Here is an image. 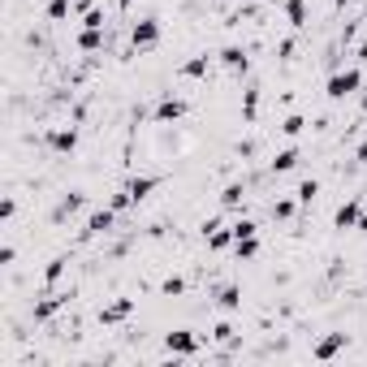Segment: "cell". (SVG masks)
I'll use <instances>...</instances> for the list:
<instances>
[{"instance_id": "6da1fadb", "label": "cell", "mask_w": 367, "mask_h": 367, "mask_svg": "<svg viewBox=\"0 0 367 367\" xmlns=\"http://www.w3.org/2000/svg\"><path fill=\"white\" fill-rule=\"evenodd\" d=\"M367 87V78H363V65H346V69H337L333 78L324 82V95L333 104H341V100H350V95H359Z\"/></svg>"}, {"instance_id": "7a4b0ae2", "label": "cell", "mask_w": 367, "mask_h": 367, "mask_svg": "<svg viewBox=\"0 0 367 367\" xmlns=\"http://www.w3.org/2000/svg\"><path fill=\"white\" fill-rule=\"evenodd\" d=\"M130 43H134V52H152V48L160 43V22L156 17H138L134 31H130Z\"/></svg>"}, {"instance_id": "3957f363", "label": "cell", "mask_w": 367, "mask_h": 367, "mask_svg": "<svg viewBox=\"0 0 367 367\" xmlns=\"http://www.w3.org/2000/svg\"><path fill=\"white\" fill-rule=\"evenodd\" d=\"M113 229H117V208L104 203V208H95V212L87 216V229H82V233H87V238H108Z\"/></svg>"}, {"instance_id": "277c9868", "label": "cell", "mask_w": 367, "mask_h": 367, "mask_svg": "<svg viewBox=\"0 0 367 367\" xmlns=\"http://www.w3.org/2000/svg\"><path fill=\"white\" fill-rule=\"evenodd\" d=\"M164 350H168V354H182V359L199 354V333H190V329L168 333V337H164Z\"/></svg>"}, {"instance_id": "5b68a950", "label": "cell", "mask_w": 367, "mask_h": 367, "mask_svg": "<svg viewBox=\"0 0 367 367\" xmlns=\"http://www.w3.org/2000/svg\"><path fill=\"white\" fill-rule=\"evenodd\" d=\"M48 147H52L57 156H73V152H78V130H73V126H57V130H48Z\"/></svg>"}, {"instance_id": "8992f818", "label": "cell", "mask_w": 367, "mask_h": 367, "mask_svg": "<svg viewBox=\"0 0 367 367\" xmlns=\"http://www.w3.org/2000/svg\"><path fill=\"white\" fill-rule=\"evenodd\" d=\"M182 117H186V100H178V95H164V100L156 104V113H152L156 126H173V121H182Z\"/></svg>"}, {"instance_id": "52a82bcc", "label": "cell", "mask_w": 367, "mask_h": 367, "mask_svg": "<svg viewBox=\"0 0 367 367\" xmlns=\"http://www.w3.org/2000/svg\"><path fill=\"white\" fill-rule=\"evenodd\" d=\"M130 315H134V298H113L108 307H100V324L113 329V324H121V320H130Z\"/></svg>"}, {"instance_id": "ba28073f", "label": "cell", "mask_w": 367, "mask_h": 367, "mask_svg": "<svg viewBox=\"0 0 367 367\" xmlns=\"http://www.w3.org/2000/svg\"><path fill=\"white\" fill-rule=\"evenodd\" d=\"M203 238H208V251H225V247H233V225L208 220V225H203Z\"/></svg>"}, {"instance_id": "9c48e42d", "label": "cell", "mask_w": 367, "mask_h": 367, "mask_svg": "<svg viewBox=\"0 0 367 367\" xmlns=\"http://www.w3.org/2000/svg\"><path fill=\"white\" fill-rule=\"evenodd\" d=\"M65 303H69V294L48 289V298H39V303H35V324H48V320H52V315H57Z\"/></svg>"}, {"instance_id": "30bf717a", "label": "cell", "mask_w": 367, "mask_h": 367, "mask_svg": "<svg viewBox=\"0 0 367 367\" xmlns=\"http://www.w3.org/2000/svg\"><path fill=\"white\" fill-rule=\"evenodd\" d=\"M359 216H363L359 199H346V203L333 212V225H337V229H359Z\"/></svg>"}, {"instance_id": "8fae6325", "label": "cell", "mask_w": 367, "mask_h": 367, "mask_svg": "<svg viewBox=\"0 0 367 367\" xmlns=\"http://www.w3.org/2000/svg\"><path fill=\"white\" fill-rule=\"evenodd\" d=\"M220 208H225V212H242V208H247V186L229 182L225 190H220Z\"/></svg>"}, {"instance_id": "7c38bea8", "label": "cell", "mask_w": 367, "mask_h": 367, "mask_svg": "<svg viewBox=\"0 0 367 367\" xmlns=\"http://www.w3.org/2000/svg\"><path fill=\"white\" fill-rule=\"evenodd\" d=\"M220 65H225L229 73H247L251 61H247V52H242L238 43H229V48H220Z\"/></svg>"}, {"instance_id": "4fadbf2b", "label": "cell", "mask_w": 367, "mask_h": 367, "mask_svg": "<svg viewBox=\"0 0 367 367\" xmlns=\"http://www.w3.org/2000/svg\"><path fill=\"white\" fill-rule=\"evenodd\" d=\"M65 273H69V255H57V259H48V268H43V285H48V289H57Z\"/></svg>"}, {"instance_id": "5bb4252c", "label": "cell", "mask_w": 367, "mask_h": 367, "mask_svg": "<svg viewBox=\"0 0 367 367\" xmlns=\"http://www.w3.org/2000/svg\"><path fill=\"white\" fill-rule=\"evenodd\" d=\"M216 307L229 311V315L242 311V289H238V285H220V289H216Z\"/></svg>"}, {"instance_id": "9a60e30c", "label": "cell", "mask_w": 367, "mask_h": 367, "mask_svg": "<svg viewBox=\"0 0 367 367\" xmlns=\"http://www.w3.org/2000/svg\"><path fill=\"white\" fill-rule=\"evenodd\" d=\"M346 350V333H333V337H324V341H315V359H333V354H341Z\"/></svg>"}, {"instance_id": "2e32d148", "label": "cell", "mask_w": 367, "mask_h": 367, "mask_svg": "<svg viewBox=\"0 0 367 367\" xmlns=\"http://www.w3.org/2000/svg\"><path fill=\"white\" fill-rule=\"evenodd\" d=\"M156 186H160V178H130V182H126V190H130L134 208H138V203H143V199H147V194H152Z\"/></svg>"}, {"instance_id": "e0dca14e", "label": "cell", "mask_w": 367, "mask_h": 367, "mask_svg": "<svg viewBox=\"0 0 367 367\" xmlns=\"http://www.w3.org/2000/svg\"><path fill=\"white\" fill-rule=\"evenodd\" d=\"M298 160H303L298 147H285V152H277V156H273V173H277V178H281V173H289V168H298Z\"/></svg>"}, {"instance_id": "ac0fdd59", "label": "cell", "mask_w": 367, "mask_h": 367, "mask_svg": "<svg viewBox=\"0 0 367 367\" xmlns=\"http://www.w3.org/2000/svg\"><path fill=\"white\" fill-rule=\"evenodd\" d=\"M82 203H87V199H82V194H78V190H69V194H65V199H61V203L52 208V220H57V225H61V220H65V216H73V212H78Z\"/></svg>"}, {"instance_id": "d6986e66", "label": "cell", "mask_w": 367, "mask_h": 367, "mask_svg": "<svg viewBox=\"0 0 367 367\" xmlns=\"http://www.w3.org/2000/svg\"><path fill=\"white\" fill-rule=\"evenodd\" d=\"M208 69H212V57L203 52V57H190L178 73H182V78H208Z\"/></svg>"}, {"instance_id": "ffe728a7", "label": "cell", "mask_w": 367, "mask_h": 367, "mask_svg": "<svg viewBox=\"0 0 367 367\" xmlns=\"http://www.w3.org/2000/svg\"><path fill=\"white\" fill-rule=\"evenodd\" d=\"M285 17L294 31H307V0H285Z\"/></svg>"}, {"instance_id": "44dd1931", "label": "cell", "mask_w": 367, "mask_h": 367, "mask_svg": "<svg viewBox=\"0 0 367 367\" xmlns=\"http://www.w3.org/2000/svg\"><path fill=\"white\" fill-rule=\"evenodd\" d=\"M78 48H82V52H100V48H104V31L100 27H82L78 31Z\"/></svg>"}, {"instance_id": "7402d4cb", "label": "cell", "mask_w": 367, "mask_h": 367, "mask_svg": "<svg viewBox=\"0 0 367 367\" xmlns=\"http://www.w3.org/2000/svg\"><path fill=\"white\" fill-rule=\"evenodd\" d=\"M315 194H320V182H315V178H307V182H298L294 199H298V208H311V203H315Z\"/></svg>"}, {"instance_id": "603a6c76", "label": "cell", "mask_w": 367, "mask_h": 367, "mask_svg": "<svg viewBox=\"0 0 367 367\" xmlns=\"http://www.w3.org/2000/svg\"><path fill=\"white\" fill-rule=\"evenodd\" d=\"M233 255L238 259H255L259 255V233L255 238H233Z\"/></svg>"}, {"instance_id": "cb8c5ba5", "label": "cell", "mask_w": 367, "mask_h": 367, "mask_svg": "<svg viewBox=\"0 0 367 367\" xmlns=\"http://www.w3.org/2000/svg\"><path fill=\"white\" fill-rule=\"evenodd\" d=\"M259 117V91H247L242 95V121H255Z\"/></svg>"}, {"instance_id": "d4e9b609", "label": "cell", "mask_w": 367, "mask_h": 367, "mask_svg": "<svg viewBox=\"0 0 367 367\" xmlns=\"http://www.w3.org/2000/svg\"><path fill=\"white\" fill-rule=\"evenodd\" d=\"M73 13V0H48V17L52 22H65Z\"/></svg>"}, {"instance_id": "484cf974", "label": "cell", "mask_w": 367, "mask_h": 367, "mask_svg": "<svg viewBox=\"0 0 367 367\" xmlns=\"http://www.w3.org/2000/svg\"><path fill=\"white\" fill-rule=\"evenodd\" d=\"M303 126H307V121H303L298 113H289V117L281 121V134H285V138H298V134H303Z\"/></svg>"}, {"instance_id": "4316f807", "label": "cell", "mask_w": 367, "mask_h": 367, "mask_svg": "<svg viewBox=\"0 0 367 367\" xmlns=\"http://www.w3.org/2000/svg\"><path fill=\"white\" fill-rule=\"evenodd\" d=\"M255 233H259V225H255L251 216H238L233 220V238H255Z\"/></svg>"}, {"instance_id": "83f0119b", "label": "cell", "mask_w": 367, "mask_h": 367, "mask_svg": "<svg viewBox=\"0 0 367 367\" xmlns=\"http://www.w3.org/2000/svg\"><path fill=\"white\" fill-rule=\"evenodd\" d=\"M294 212H298V199H273V216L277 220H289Z\"/></svg>"}, {"instance_id": "f1b7e54d", "label": "cell", "mask_w": 367, "mask_h": 367, "mask_svg": "<svg viewBox=\"0 0 367 367\" xmlns=\"http://www.w3.org/2000/svg\"><path fill=\"white\" fill-rule=\"evenodd\" d=\"M233 333H238V329H233L229 320H220V324H212V341H220V346H225V341H233Z\"/></svg>"}, {"instance_id": "f546056e", "label": "cell", "mask_w": 367, "mask_h": 367, "mask_svg": "<svg viewBox=\"0 0 367 367\" xmlns=\"http://www.w3.org/2000/svg\"><path fill=\"white\" fill-rule=\"evenodd\" d=\"M82 27H100V31H104V9H95V5H91V9L82 13Z\"/></svg>"}, {"instance_id": "4dcf8cb0", "label": "cell", "mask_w": 367, "mask_h": 367, "mask_svg": "<svg viewBox=\"0 0 367 367\" xmlns=\"http://www.w3.org/2000/svg\"><path fill=\"white\" fill-rule=\"evenodd\" d=\"M160 289H164V294H168V298H178V294H182V289H186V281H182V277H168V281H164V285H160Z\"/></svg>"}, {"instance_id": "1f68e13d", "label": "cell", "mask_w": 367, "mask_h": 367, "mask_svg": "<svg viewBox=\"0 0 367 367\" xmlns=\"http://www.w3.org/2000/svg\"><path fill=\"white\" fill-rule=\"evenodd\" d=\"M354 160H359V164H367V138L359 143V152H354Z\"/></svg>"}, {"instance_id": "d6a6232c", "label": "cell", "mask_w": 367, "mask_h": 367, "mask_svg": "<svg viewBox=\"0 0 367 367\" xmlns=\"http://www.w3.org/2000/svg\"><path fill=\"white\" fill-rule=\"evenodd\" d=\"M359 65H367V43H363V48H359Z\"/></svg>"}, {"instance_id": "836d02e7", "label": "cell", "mask_w": 367, "mask_h": 367, "mask_svg": "<svg viewBox=\"0 0 367 367\" xmlns=\"http://www.w3.org/2000/svg\"><path fill=\"white\" fill-rule=\"evenodd\" d=\"M359 233H367V212H363V216H359Z\"/></svg>"}, {"instance_id": "e575fe53", "label": "cell", "mask_w": 367, "mask_h": 367, "mask_svg": "<svg viewBox=\"0 0 367 367\" xmlns=\"http://www.w3.org/2000/svg\"><path fill=\"white\" fill-rule=\"evenodd\" d=\"M113 5H117V9H130V5H134V0H113Z\"/></svg>"}, {"instance_id": "d590c367", "label": "cell", "mask_w": 367, "mask_h": 367, "mask_svg": "<svg viewBox=\"0 0 367 367\" xmlns=\"http://www.w3.org/2000/svg\"><path fill=\"white\" fill-rule=\"evenodd\" d=\"M359 108H363V117H367V87H363V100H359Z\"/></svg>"}, {"instance_id": "8d00e7d4", "label": "cell", "mask_w": 367, "mask_h": 367, "mask_svg": "<svg viewBox=\"0 0 367 367\" xmlns=\"http://www.w3.org/2000/svg\"><path fill=\"white\" fill-rule=\"evenodd\" d=\"M346 5H350V0H337V9H346Z\"/></svg>"}]
</instances>
